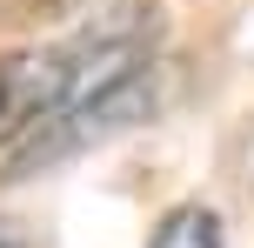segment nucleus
<instances>
[{
  "instance_id": "nucleus-1",
  "label": "nucleus",
  "mask_w": 254,
  "mask_h": 248,
  "mask_svg": "<svg viewBox=\"0 0 254 248\" xmlns=\"http://www.w3.org/2000/svg\"><path fill=\"white\" fill-rule=\"evenodd\" d=\"M140 40H74V47H27L0 54V148H13L27 128H47L61 107L107 81L140 74Z\"/></svg>"
},
{
  "instance_id": "nucleus-3",
  "label": "nucleus",
  "mask_w": 254,
  "mask_h": 248,
  "mask_svg": "<svg viewBox=\"0 0 254 248\" xmlns=\"http://www.w3.org/2000/svg\"><path fill=\"white\" fill-rule=\"evenodd\" d=\"M0 248H27V242H20V235H13V228H7V222H0Z\"/></svg>"
},
{
  "instance_id": "nucleus-2",
  "label": "nucleus",
  "mask_w": 254,
  "mask_h": 248,
  "mask_svg": "<svg viewBox=\"0 0 254 248\" xmlns=\"http://www.w3.org/2000/svg\"><path fill=\"white\" fill-rule=\"evenodd\" d=\"M147 248H221V215L201 208V201H181V208L154 228Z\"/></svg>"
}]
</instances>
